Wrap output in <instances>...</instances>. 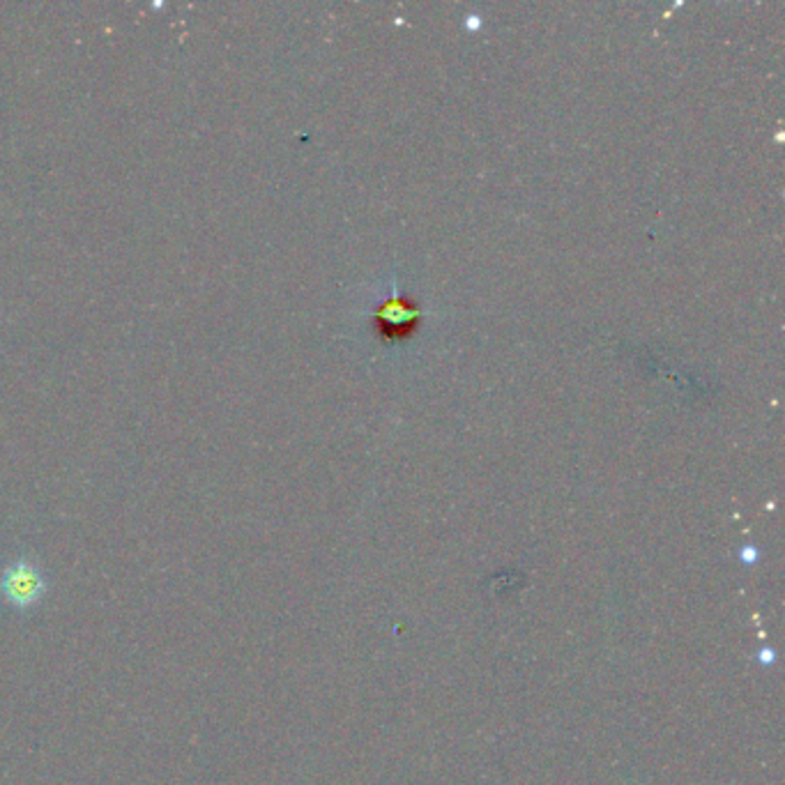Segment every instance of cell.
I'll return each instance as SVG.
<instances>
[{
  "instance_id": "7a4b0ae2",
  "label": "cell",
  "mask_w": 785,
  "mask_h": 785,
  "mask_svg": "<svg viewBox=\"0 0 785 785\" xmlns=\"http://www.w3.org/2000/svg\"><path fill=\"white\" fill-rule=\"evenodd\" d=\"M419 323V311L417 307H413L408 300H403L396 290L392 293V298L378 309L376 313V325L378 332L385 336L390 342L396 339H406V336L413 334V330Z\"/></svg>"
},
{
  "instance_id": "6da1fadb",
  "label": "cell",
  "mask_w": 785,
  "mask_h": 785,
  "mask_svg": "<svg viewBox=\"0 0 785 785\" xmlns=\"http://www.w3.org/2000/svg\"><path fill=\"white\" fill-rule=\"evenodd\" d=\"M49 582L44 572L26 557L10 563L0 574V599L16 611H31L47 597Z\"/></svg>"
}]
</instances>
